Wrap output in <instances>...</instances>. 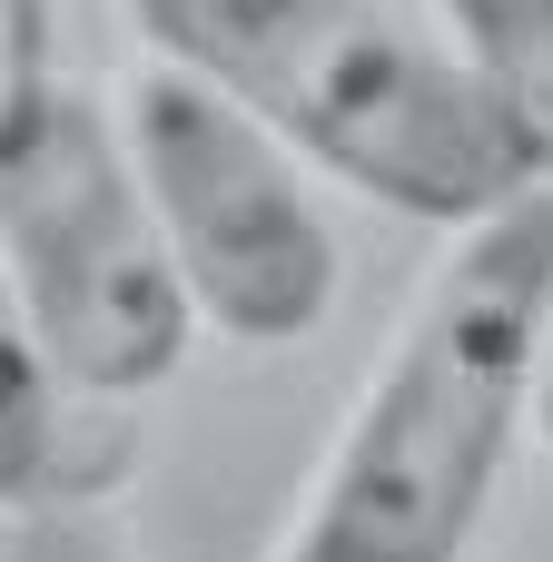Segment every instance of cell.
Instances as JSON below:
<instances>
[{
	"mask_svg": "<svg viewBox=\"0 0 553 562\" xmlns=\"http://www.w3.org/2000/svg\"><path fill=\"white\" fill-rule=\"evenodd\" d=\"M119 148L129 178L168 237V267L198 306V326L237 346H297L336 306V237L297 178V158L198 89L188 69H129L119 89Z\"/></svg>",
	"mask_w": 553,
	"mask_h": 562,
	"instance_id": "cell-4",
	"label": "cell"
},
{
	"mask_svg": "<svg viewBox=\"0 0 553 562\" xmlns=\"http://www.w3.org/2000/svg\"><path fill=\"white\" fill-rule=\"evenodd\" d=\"M553 306V178L445 237L376 346L277 562H465L515 435L534 425V346Z\"/></svg>",
	"mask_w": 553,
	"mask_h": 562,
	"instance_id": "cell-1",
	"label": "cell"
},
{
	"mask_svg": "<svg viewBox=\"0 0 553 562\" xmlns=\"http://www.w3.org/2000/svg\"><path fill=\"white\" fill-rule=\"evenodd\" d=\"M0 286L79 405L119 415L188 356L198 306L129 178L119 119H99L69 79H49L0 128Z\"/></svg>",
	"mask_w": 553,
	"mask_h": 562,
	"instance_id": "cell-3",
	"label": "cell"
},
{
	"mask_svg": "<svg viewBox=\"0 0 553 562\" xmlns=\"http://www.w3.org/2000/svg\"><path fill=\"white\" fill-rule=\"evenodd\" d=\"M0 562H119V533H99L89 504H49V514H10Z\"/></svg>",
	"mask_w": 553,
	"mask_h": 562,
	"instance_id": "cell-7",
	"label": "cell"
},
{
	"mask_svg": "<svg viewBox=\"0 0 553 562\" xmlns=\"http://www.w3.org/2000/svg\"><path fill=\"white\" fill-rule=\"evenodd\" d=\"M59 69H49V10L40 0H0V128L49 89Z\"/></svg>",
	"mask_w": 553,
	"mask_h": 562,
	"instance_id": "cell-8",
	"label": "cell"
},
{
	"mask_svg": "<svg viewBox=\"0 0 553 562\" xmlns=\"http://www.w3.org/2000/svg\"><path fill=\"white\" fill-rule=\"evenodd\" d=\"M158 69H188L247 109L287 158L366 188L416 227H485L544 168L495 119V99L386 0H129Z\"/></svg>",
	"mask_w": 553,
	"mask_h": 562,
	"instance_id": "cell-2",
	"label": "cell"
},
{
	"mask_svg": "<svg viewBox=\"0 0 553 562\" xmlns=\"http://www.w3.org/2000/svg\"><path fill=\"white\" fill-rule=\"evenodd\" d=\"M534 435L553 454V306H544V346H534Z\"/></svg>",
	"mask_w": 553,
	"mask_h": 562,
	"instance_id": "cell-9",
	"label": "cell"
},
{
	"mask_svg": "<svg viewBox=\"0 0 553 562\" xmlns=\"http://www.w3.org/2000/svg\"><path fill=\"white\" fill-rule=\"evenodd\" d=\"M435 10L455 69L495 99V119L553 178V0H435Z\"/></svg>",
	"mask_w": 553,
	"mask_h": 562,
	"instance_id": "cell-6",
	"label": "cell"
},
{
	"mask_svg": "<svg viewBox=\"0 0 553 562\" xmlns=\"http://www.w3.org/2000/svg\"><path fill=\"white\" fill-rule=\"evenodd\" d=\"M129 474V435L109 405H79L30 326L10 316V286H0V514H49V504H99L109 484Z\"/></svg>",
	"mask_w": 553,
	"mask_h": 562,
	"instance_id": "cell-5",
	"label": "cell"
}]
</instances>
